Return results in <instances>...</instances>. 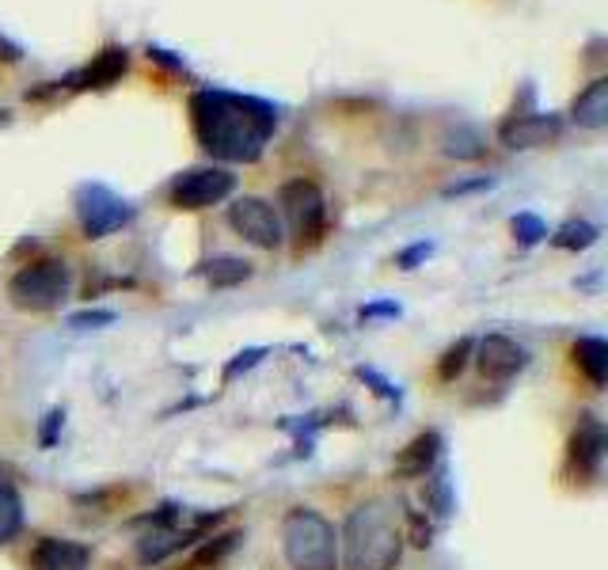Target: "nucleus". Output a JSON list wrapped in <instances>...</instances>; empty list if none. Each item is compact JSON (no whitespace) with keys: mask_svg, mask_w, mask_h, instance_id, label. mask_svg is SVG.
I'll return each mask as SVG.
<instances>
[{"mask_svg":"<svg viewBox=\"0 0 608 570\" xmlns=\"http://www.w3.org/2000/svg\"><path fill=\"white\" fill-rule=\"evenodd\" d=\"M426 498H430L434 513H441V517L453 510V498H449V475L441 472L437 479H430V487H426Z\"/></svg>","mask_w":608,"mask_h":570,"instance_id":"obj_24","label":"nucleus"},{"mask_svg":"<svg viewBox=\"0 0 608 570\" xmlns=\"http://www.w3.org/2000/svg\"><path fill=\"white\" fill-rule=\"evenodd\" d=\"M475 365H479V373L487 380H510L529 365V354H525V346H517L506 335H487V339L479 342Z\"/></svg>","mask_w":608,"mask_h":570,"instance_id":"obj_12","label":"nucleus"},{"mask_svg":"<svg viewBox=\"0 0 608 570\" xmlns=\"http://www.w3.org/2000/svg\"><path fill=\"white\" fill-rule=\"evenodd\" d=\"M130 69V54L122 50V46H107L103 54L88 61L84 69H76L69 73L65 80H57V88H69V92H84V88H111L118 84L122 76Z\"/></svg>","mask_w":608,"mask_h":570,"instance_id":"obj_10","label":"nucleus"},{"mask_svg":"<svg viewBox=\"0 0 608 570\" xmlns=\"http://www.w3.org/2000/svg\"><path fill=\"white\" fill-rule=\"evenodd\" d=\"M563 137V118L559 114H513L502 122V130H498V141L506 145V149H540V145H551V141H559Z\"/></svg>","mask_w":608,"mask_h":570,"instance_id":"obj_9","label":"nucleus"},{"mask_svg":"<svg viewBox=\"0 0 608 570\" xmlns=\"http://www.w3.org/2000/svg\"><path fill=\"white\" fill-rule=\"evenodd\" d=\"M570 122H578L582 130H605L608 126V76L589 80L582 92L570 103Z\"/></svg>","mask_w":608,"mask_h":570,"instance_id":"obj_14","label":"nucleus"},{"mask_svg":"<svg viewBox=\"0 0 608 570\" xmlns=\"http://www.w3.org/2000/svg\"><path fill=\"white\" fill-rule=\"evenodd\" d=\"M361 316L365 320H373V316H399V304H365Z\"/></svg>","mask_w":608,"mask_h":570,"instance_id":"obj_30","label":"nucleus"},{"mask_svg":"<svg viewBox=\"0 0 608 570\" xmlns=\"http://www.w3.org/2000/svg\"><path fill=\"white\" fill-rule=\"evenodd\" d=\"M228 225L236 228L247 244L263 247V251H274V247H282L285 240L282 217L274 213V206H270L266 198H251V194L236 198V202L228 206Z\"/></svg>","mask_w":608,"mask_h":570,"instance_id":"obj_8","label":"nucleus"},{"mask_svg":"<svg viewBox=\"0 0 608 570\" xmlns=\"http://www.w3.org/2000/svg\"><path fill=\"white\" fill-rule=\"evenodd\" d=\"M445 152L456 156V160H479V156H483V137L464 126V130H456L445 137Z\"/></svg>","mask_w":608,"mask_h":570,"instance_id":"obj_21","label":"nucleus"},{"mask_svg":"<svg viewBox=\"0 0 608 570\" xmlns=\"http://www.w3.org/2000/svg\"><path fill=\"white\" fill-rule=\"evenodd\" d=\"M278 202H282L289 228H293V247L297 255L312 251L323 244V232H327V198L312 179H289L278 190Z\"/></svg>","mask_w":608,"mask_h":570,"instance_id":"obj_5","label":"nucleus"},{"mask_svg":"<svg viewBox=\"0 0 608 570\" xmlns=\"http://www.w3.org/2000/svg\"><path fill=\"white\" fill-rule=\"evenodd\" d=\"M0 61H19V46H12V42L0 38Z\"/></svg>","mask_w":608,"mask_h":570,"instance_id":"obj_32","label":"nucleus"},{"mask_svg":"<svg viewBox=\"0 0 608 570\" xmlns=\"http://www.w3.org/2000/svg\"><path fill=\"white\" fill-rule=\"evenodd\" d=\"M103 323H114V312H107V308H99V312H76L73 320H69V327L84 331V327H103Z\"/></svg>","mask_w":608,"mask_h":570,"instance_id":"obj_25","label":"nucleus"},{"mask_svg":"<svg viewBox=\"0 0 608 570\" xmlns=\"http://www.w3.org/2000/svg\"><path fill=\"white\" fill-rule=\"evenodd\" d=\"M597 236H601L597 225H589V221H567V225L551 236V244L563 247V251H586V247L597 244Z\"/></svg>","mask_w":608,"mask_h":570,"instance_id":"obj_20","label":"nucleus"},{"mask_svg":"<svg viewBox=\"0 0 608 570\" xmlns=\"http://www.w3.org/2000/svg\"><path fill=\"white\" fill-rule=\"evenodd\" d=\"M259 354H263V350H247V354H240V361H232V365H228L225 380H232L236 373H240V369H251V365L259 361Z\"/></svg>","mask_w":608,"mask_h":570,"instance_id":"obj_28","label":"nucleus"},{"mask_svg":"<svg viewBox=\"0 0 608 570\" xmlns=\"http://www.w3.org/2000/svg\"><path fill=\"white\" fill-rule=\"evenodd\" d=\"M236 190V175L225 168H190L183 175H175L168 198L175 209H209L221 206L228 194Z\"/></svg>","mask_w":608,"mask_h":570,"instance_id":"obj_7","label":"nucleus"},{"mask_svg":"<svg viewBox=\"0 0 608 570\" xmlns=\"http://www.w3.org/2000/svg\"><path fill=\"white\" fill-rule=\"evenodd\" d=\"M339 555L346 570H396L403 555V532L388 502H361L339 532Z\"/></svg>","mask_w":608,"mask_h":570,"instance_id":"obj_2","label":"nucleus"},{"mask_svg":"<svg viewBox=\"0 0 608 570\" xmlns=\"http://www.w3.org/2000/svg\"><path fill=\"white\" fill-rule=\"evenodd\" d=\"M468 358H472V339H460L456 346H449V350H445V358H441V365H437V377L456 380L460 373H464Z\"/></svg>","mask_w":608,"mask_h":570,"instance_id":"obj_22","label":"nucleus"},{"mask_svg":"<svg viewBox=\"0 0 608 570\" xmlns=\"http://www.w3.org/2000/svg\"><path fill=\"white\" fill-rule=\"evenodd\" d=\"M92 567V548L61 540V536H42L27 555V570H88Z\"/></svg>","mask_w":608,"mask_h":570,"instance_id":"obj_11","label":"nucleus"},{"mask_svg":"<svg viewBox=\"0 0 608 570\" xmlns=\"http://www.w3.org/2000/svg\"><path fill=\"white\" fill-rule=\"evenodd\" d=\"M605 426L597 422L593 415H586L578 422V430L570 434V445H567V456H570V468H578L582 479H593L601 472V460H605Z\"/></svg>","mask_w":608,"mask_h":570,"instance_id":"obj_13","label":"nucleus"},{"mask_svg":"<svg viewBox=\"0 0 608 570\" xmlns=\"http://www.w3.org/2000/svg\"><path fill=\"white\" fill-rule=\"evenodd\" d=\"M23 529V498H19L16 479L0 468V544L16 540Z\"/></svg>","mask_w":608,"mask_h":570,"instance_id":"obj_17","label":"nucleus"},{"mask_svg":"<svg viewBox=\"0 0 608 570\" xmlns=\"http://www.w3.org/2000/svg\"><path fill=\"white\" fill-rule=\"evenodd\" d=\"M73 289V270L65 259H38L12 274L8 301L23 312H54Z\"/></svg>","mask_w":608,"mask_h":570,"instance_id":"obj_4","label":"nucleus"},{"mask_svg":"<svg viewBox=\"0 0 608 570\" xmlns=\"http://www.w3.org/2000/svg\"><path fill=\"white\" fill-rule=\"evenodd\" d=\"M73 206H76V221L84 228L88 240H103L118 228H126L133 221V206L126 198H118L111 187L103 183H80L73 190Z\"/></svg>","mask_w":608,"mask_h":570,"instance_id":"obj_6","label":"nucleus"},{"mask_svg":"<svg viewBox=\"0 0 608 570\" xmlns=\"http://www.w3.org/2000/svg\"><path fill=\"white\" fill-rule=\"evenodd\" d=\"M430 251H434V247H430V244H415V247H407V251H403V255H399L396 263L403 266V270H411V266H415L418 259H426V255H430Z\"/></svg>","mask_w":608,"mask_h":570,"instance_id":"obj_27","label":"nucleus"},{"mask_svg":"<svg viewBox=\"0 0 608 570\" xmlns=\"http://www.w3.org/2000/svg\"><path fill=\"white\" fill-rule=\"evenodd\" d=\"M202 274L209 278L213 289H232V285H240L251 278V263L236 259V255H217V259L202 263Z\"/></svg>","mask_w":608,"mask_h":570,"instance_id":"obj_18","label":"nucleus"},{"mask_svg":"<svg viewBox=\"0 0 608 570\" xmlns=\"http://www.w3.org/2000/svg\"><path fill=\"white\" fill-rule=\"evenodd\" d=\"M483 187H491V179H487V175H479V179H468V183H456V187H449L445 194L453 198V194H472V190H483Z\"/></svg>","mask_w":608,"mask_h":570,"instance_id":"obj_29","label":"nucleus"},{"mask_svg":"<svg viewBox=\"0 0 608 570\" xmlns=\"http://www.w3.org/2000/svg\"><path fill=\"white\" fill-rule=\"evenodd\" d=\"M411 529H415V540H411V544H415V548H426V544H430V521H426L422 513H411Z\"/></svg>","mask_w":608,"mask_h":570,"instance_id":"obj_26","label":"nucleus"},{"mask_svg":"<svg viewBox=\"0 0 608 570\" xmlns=\"http://www.w3.org/2000/svg\"><path fill=\"white\" fill-rule=\"evenodd\" d=\"M437 456H441V434L437 430H426V434H418L396 460V475H426L430 468L437 464Z\"/></svg>","mask_w":608,"mask_h":570,"instance_id":"obj_15","label":"nucleus"},{"mask_svg":"<svg viewBox=\"0 0 608 570\" xmlns=\"http://www.w3.org/2000/svg\"><path fill=\"white\" fill-rule=\"evenodd\" d=\"M282 555L289 570H339V532L323 513L297 506L282 521Z\"/></svg>","mask_w":608,"mask_h":570,"instance_id":"obj_3","label":"nucleus"},{"mask_svg":"<svg viewBox=\"0 0 608 570\" xmlns=\"http://www.w3.org/2000/svg\"><path fill=\"white\" fill-rule=\"evenodd\" d=\"M236 540H240V532H221V536H209L202 548L190 555L187 570H217L225 563L232 548H236Z\"/></svg>","mask_w":608,"mask_h":570,"instance_id":"obj_19","label":"nucleus"},{"mask_svg":"<svg viewBox=\"0 0 608 570\" xmlns=\"http://www.w3.org/2000/svg\"><path fill=\"white\" fill-rule=\"evenodd\" d=\"M57 426H61V411H54V415H50V422H46V430H42V445H54Z\"/></svg>","mask_w":608,"mask_h":570,"instance_id":"obj_31","label":"nucleus"},{"mask_svg":"<svg viewBox=\"0 0 608 570\" xmlns=\"http://www.w3.org/2000/svg\"><path fill=\"white\" fill-rule=\"evenodd\" d=\"M190 130L209 156L228 164H255L278 130V107L255 95L198 88L190 95Z\"/></svg>","mask_w":608,"mask_h":570,"instance_id":"obj_1","label":"nucleus"},{"mask_svg":"<svg viewBox=\"0 0 608 570\" xmlns=\"http://www.w3.org/2000/svg\"><path fill=\"white\" fill-rule=\"evenodd\" d=\"M513 236H517L525 247H532L548 236V225H544L536 213H517V217H513Z\"/></svg>","mask_w":608,"mask_h":570,"instance_id":"obj_23","label":"nucleus"},{"mask_svg":"<svg viewBox=\"0 0 608 570\" xmlns=\"http://www.w3.org/2000/svg\"><path fill=\"white\" fill-rule=\"evenodd\" d=\"M574 365L586 373V380L593 384V388H605V380H608V342L593 339V335L578 339V342H574Z\"/></svg>","mask_w":608,"mask_h":570,"instance_id":"obj_16","label":"nucleus"}]
</instances>
